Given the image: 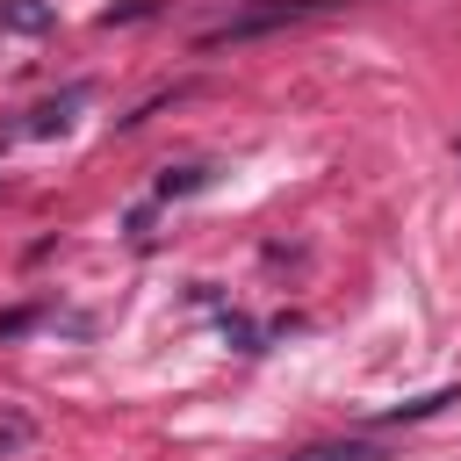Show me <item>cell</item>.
Returning <instances> with one entry per match:
<instances>
[{"label":"cell","mask_w":461,"mask_h":461,"mask_svg":"<svg viewBox=\"0 0 461 461\" xmlns=\"http://www.w3.org/2000/svg\"><path fill=\"white\" fill-rule=\"evenodd\" d=\"M324 7H339V0H259V7H238V14H223V22L202 36V50L252 43V36H267V29H288V22H310V14H324Z\"/></svg>","instance_id":"1"},{"label":"cell","mask_w":461,"mask_h":461,"mask_svg":"<svg viewBox=\"0 0 461 461\" xmlns=\"http://www.w3.org/2000/svg\"><path fill=\"white\" fill-rule=\"evenodd\" d=\"M288 461H389V447L382 439H317V447H303V454H288Z\"/></svg>","instance_id":"2"},{"label":"cell","mask_w":461,"mask_h":461,"mask_svg":"<svg viewBox=\"0 0 461 461\" xmlns=\"http://www.w3.org/2000/svg\"><path fill=\"white\" fill-rule=\"evenodd\" d=\"M0 22L22 29V36H36V29H50V7L43 0H0Z\"/></svg>","instance_id":"3"},{"label":"cell","mask_w":461,"mask_h":461,"mask_svg":"<svg viewBox=\"0 0 461 461\" xmlns=\"http://www.w3.org/2000/svg\"><path fill=\"white\" fill-rule=\"evenodd\" d=\"M454 158H461V137H454Z\"/></svg>","instance_id":"4"}]
</instances>
